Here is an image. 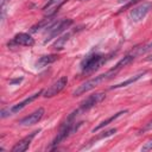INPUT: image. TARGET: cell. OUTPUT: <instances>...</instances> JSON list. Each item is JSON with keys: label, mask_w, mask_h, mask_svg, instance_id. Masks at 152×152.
Here are the masks:
<instances>
[{"label": "cell", "mask_w": 152, "mask_h": 152, "mask_svg": "<svg viewBox=\"0 0 152 152\" xmlns=\"http://www.w3.org/2000/svg\"><path fill=\"white\" fill-rule=\"evenodd\" d=\"M44 115V108H38L36 109L33 113L28 114L27 116L23 118L21 120H19V125H23V126H31V125H34L37 124Z\"/></svg>", "instance_id": "obj_10"}, {"label": "cell", "mask_w": 152, "mask_h": 152, "mask_svg": "<svg viewBox=\"0 0 152 152\" xmlns=\"http://www.w3.org/2000/svg\"><path fill=\"white\" fill-rule=\"evenodd\" d=\"M138 1H140V0H131V1H129V2H128V4L126 5V6H125V7H122V8H121V10L119 11V12H121V11H122L124 8H127V7H129V6H131V5H133V4H137Z\"/></svg>", "instance_id": "obj_22"}, {"label": "cell", "mask_w": 152, "mask_h": 152, "mask_svg": "<svg viewBox=\"0 0 152 152\" xmlns=\"http://www.w3.org/2000/svg\"><path fill=\"white\" fill-rule=\"evenodd\" d=\"M72 20L71 19H62L58 21H55L48 30H46V36L44 39V44H46L48 42H50L52 38H56L58 36H61L62 32H64L66 28H69L72 25Z\"/></svg>", "instance_id": "obj_4"}, {"label": "cell", "mask_w": 152, "mask_h": 152, "mask_svg": "<svg viewBox=\"0 0 152 152\" xmlns=\"http://www.w3.org/2000/svg\"><path fill=\"white\" fill-rule=\"evenodd\" d=\"M134 58H135V55H133V53H129V55L125 56L124 58H121V59L115 64V66L113 68V70H115L116 72H119L122 68H125L126 65H128L129 63H132V62L134 61Z\"/></svg>", "instance_id": "obj_17"}, {"label": "cell", "mask_w": 152, "mask_h": 152, "mask_svg": "<svg viewBox=\"0 0 152 152\" xmlns=\"http://www.w3.org/2000/svg\"><path fill=\"white\" fill-rule=\"evenodd\" d=\"M113 56V53L110 55H100V53H91V55H88L86 58L82 59L80 66H81V70H82V74H90V72H94L95 70H97L101 65H103L104 63H107V61H109Z\"/></svg>", "instance_id": "obj_2"}, {"label": "cell", "mask_w": 152, "mask_h": 152, "mask_svg": "<svg viewBox=\"0 0 152 152\" xmlns=\"http://www.w3.org/2000/svg\"><path fill=\"white\" fill-rule=\"evenodd\" d=\"M10 0H1V11H2V18L5 15V5Z\"/></svg>", "instance_id": "obj_21"}, {"label": "cell", "mask_w": 152, "mask_h": 152, "mask_svg": "<svg viewBox=\"0 0 152 152\" xmlns=\"http://www.w3.org/2000/svg\"><path fill=\"white\" fill-rule=\"evenodd\" d=\"M78 113H80V110L77 109V110H75V112H72L68 118H66V121L61 126V128H59V131H58V133H57V135L55 137V139L52 140V142H51V150H53L55 148V146H57L58 144H61L63 140H65L68 137H70L72 133H75L77 129H78V127H81V125H82V122L80 121V122H76L74 119L78 115Z\"/></svg>", "instance_id": "obj_1"}, {"label": "cell", "mask_w": 152, "mask_h": 152, "mask_svg": "<svg viewBox=\"0 0 152 152\" xmlns=\"http://www.w3.org/2000/svg\"><path fill=\"white\" fill-rule=\"evenodd\" d=\"M146 74V71H142V72H139V74H137V75H134V76H132V77H129V78H127L126 81H122L121 83H118V84H114L113 87H110V89H118V88H122V87H127V86H129V84H132V83H134V82H137L138 80H140L144 75Z\"/></svg>", "instance_id": "obj_14"}, {"label": "cell", "mask_w": 152, "mask_h": 152, "mask_svg": "<svg viewBox=\"0 0 152 152\" xmlns=\"http://www.w3.org/2000/svg\"><path fill=\"white\" fill-rule=\"evenodd\" d=\"M116 74H118V72H116L115 70L110 69V70H108V71L104 72V74H101V75H99V76H95V77H93V78H90V80L83 82L81 86H78V87L74 90L72 96H80V95H82V94H84V93H87V91L94 89L96 86H99L100 83H102V82H104V81H107V80L114 77Z\"/></svg>", "instance_id": "obj_3"}, {"label": "cell", "mask_w": 152, "mask_h": 152, "mask_svg": "<svg viewBox=\"0 0 152 152\" xmlns=\"http://www.w3.org/2000/svg\"><path fill=\"white\" fill-rule=\"evenodd\" d=\"M150 50H152V40L148 42V43H146V44H144V45H141V46L135 48V49L132 51V53L135 55V56H139V55L146 53V52L150 51Z\"/></svg>", "instance_id": "obj_18"}, {"label": "cell", "mask_w": 152, "mask_h": 152, "mask_svg": "<svg viewBox=\"0 0 152 152\" xmlns=\"http://www.w3.org/2000/svg\"><path fill=\"white\" fill-rule=\"evenodd\" d=\"M37 133H39V129H38V131H34V132H32V133H30L28 135H26L25 138H23L21 140H19V141L12 147L11 151H12V152H24V151H26V150L28 148V146L31 145L33 138L37 135Z\"/></svg>", "instance_id": "obj_9"}, {"label": "cell", "mask_w": 152, "mask_h": 152, "mask_svg": "<svg viewBox=\"0 0 152 152\" xmlns=\"http://www.w3.org/2000/svg\"><path fill=\"white\" fill-rule=\"evenodd\" d=\"M145 61H152V55H151V56H148V57H146V58H145Z\"/></svg>", "instance_id": "obj_25"}, {"label": "cell", "mask_w": 152, "mask_h": 152, "mask_svg": "<svg viewBox=\"0 0 152 152\" xmlns=\"http://www.w3.org/2000/svg\"><path fill=\"white\" fill-rule=\"evenodd\" d=\"M127 113V110H121V112H118L116 114H114V115H112V116H109V118H107L106 120H103V121H101L95 128H93V132L95 133V132H97L99 129H101V128H103V127H106V126H108L110 122H113L114 120H116L119 116H121L122 114H126Z\"/></svg>", "instance_id": "obj_15"}, {"label": "cell", "mask_w": 152, "mask_h": 152, "mask_svg": "<svg viewBox=\"0 0 152 152\" xmlns=\"http://www.w3.org/2000/svg\"><path fill=\"white\" fill-rule=\"evenodd\" d=\"M58 58H59V56L56 55V53L40 56V57L38 58V61L36 62V66H37V68H44V66H46V65H49V64L56 62Z\"/></svg>", "instance_id": "obj_12"}, {"label": "cell", "mask_w": 152, "mask_h": 152, "mask_svg": "<svg viewBox=\"0 0 152 152\" xmlns=\"http://www.w3.org/2000/svg\"><path fill=\"white\" fill-rule=\"evenodd\" d=\"M148 129H152V120L148 122V124H146V126L142 128V131L145 132V131H148Z\"/></svg>", "instance_id": "obj_23"}, {"label": "cell", "mask_w": 152, "mask_h": 152, "mask_svg": "<svg viewBox=\"0 0 152 152\" xmlns=\"http://www.w3.org/2000/svg\"><path fill=\"white\" fill-rule=\"evenodd\" d=\"M104 97H106V94H104V93H95V94L89 95L86 100H83V101L81 102L80 108H78L80 113H81V112H87V110H89L90 108H93L94 106H96L97 103H100L101 101H103Z\"/></svg>", "instance_id": "obj_6"}, {"label": "cell", "mask_w": 152, "mask_h": 152, "mask_svg": "<svg viewBox=\"0 0 152 152\" xmlns=\"http://www.w3.org/2000/svg\"><path fill=\"white\" fill-rule=\"evenodd\" d=\"M71 36H72V32H66L63 36H61L59 38H57V40L52 44V49H55V50H62L65 46L66 42L71 38Z\"/></svg>", "instance_id": "obj_16"}, {"label": "cell", "mask_w": 152, "mask_h": 152, "mask_svg": "<svg viewBox=\"0 0 152 152\" xmlns=\"http://www.w3.org/2000/svg\"><path fill=\"white\" fill-rule=\"evenodd\" d=\"M152 10V2H142L139 6L132 8V11L129 12V17L133 21L138 23L140 20H142Z\"/></svg>", "instance_id": "obj_5"}, {"label": "cell", "mask_w": 152, "mask_h": 152, "mask_svg": "<svg viewBox=\"0 0 152 152\" xmlns=\"http://www.w3.org/2000/svg\"><path fill=\"white\" fill-rule=\"evenodd\" d=\"M43 94V90H39L38 93H34V94H32V95H30L28 97H26L25 100H23L21 102H19V103H17V104H14V106H12L11 108H10V112H11V114H14V113H18V112H20L23 108H25L28 103H31L32 101H34L36 99H38V96L39 95H42Z\"/></svg>", "instance_id": "obj_11"}, {"label": "cell", "mask_w": 152, "mask_h": 152, "mask_svg": "<svg viewBox=\"0 0 152 152\" xmlns=\"http://www.w3.org/2000/svg\"><path fill=\"white\" fill-rule=\"evenodd\" d=\"M150 150H152V139L147 140V141L142 145V147H141V151H150Z\"/></svg>", "instance_id": "obj_20"}, {"label": "cell", "mask_w": 152, "mask_h": 152, "mask_svg": "<svg viewBox=\"0 0 152 152\" xmlns=\"http://www.w3.org/2000/svg\"><path fill=\"white\" fill-rule=\"evenodd\" d=\"M21 80H23V78H17V80H12V81H10V83H11V84H14V83H19V82H21Z\"/></svg>", "instance_id": "obj_24"}, {"label": "cell", "mask_w": 152, "mask_h": 152, "mask_svg": "<svg viewBox=\"0 0 152 152\" xmlns=\"http://www.w3.org/2000/svg\"><path fill=\"white\" fill-rule=\"evenodd\" d=\"M116 128H110V129H108V131H106V132H102V134H99V135H96L94 139H91L90 140V144H93L94 141H97V140H101V139H104V138H108V137H110V135H113V134H115L116 133Z\"/></svg>", "instance_id": "obj_19"}, {"label": "cell", "mask_w": 152, "mask_h": 152, "mask_svg": "<svg viewBox=\"0 0 152 152\" xmlns=\"http://www.w3.org/2000/svg\"><path fill=\"white\" fill-rule=\"evenodd\" d=\"M66 83H68V78H66V76H62V77H59L52 86H50L46 90L43 91V96H44V97H52V96L59 94V93L65 88Z\"/></svg>", "instance_id": "obj_7"}, {"label": "cell", "mask_w": 152, "mask_h": 152, "mask_svg": "<svg viewBox=\"0 0 152 152\" xmlns=\"http://www.w3.org/2000/svg\"><path fill=\"white\" fill-rule=\"evenodd\" d=\"M8 46H12V45H15V46H33L34 45V39L28 34V33H24V32H20V33H17L14 36V38L7 44Z\"/></svg>", "instance_id": "obj_8"}, {"label": "cell", "mask_w": 152, "mask_h": 152, "mask_svg": "<svg viewBox=\"0 0 152 152\" xmlns=\"http://www.w3.org/2000/svg\"><path fill=\"white\" fill-rule=\"evenodd\" d=\"M53 23H55V18H53V17H46L45 19H43L42 21H39L38 24L33 25V26L31 27V32H38V31L42 30V28H46V30H48Z\"/></svg>", "instance_id": "obj_13"}]
</instances>
